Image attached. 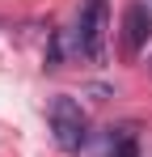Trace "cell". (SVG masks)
<instances>
[{
  "label": "cell",
  "mask_w": 152,
  "mask_h": 157,
  "mask_svg": "<svg viewBox=\"0 0 152 157\" xmlns=\"http://www.w3.org/2000/svg\"><path fill=\"white\" fill-rule=\"evenodd\" d=\"M51 136L63 153H80L89 144V119L76 98H55L51 102Z\"/></svg>",
  "instance_id": "cell-1"
},
{
  "label": "cell",
  "mask_w": 152,
  "mask_h": 157,
  "mask_svg": "<svg viewBox=\"0 0 152 157\" xmlns=\"http://www.w3.org/2000/svg\"><path fill=\"white\" fill-rule=\"evenodd\" d=\"M106 34H110V4L106 0H85L80 21H76V51L93 64H101L106 59Z\"/></svg>",
  "instance_id": "cell-2"
},
{
  "label": "cell",
  "mask_w": 152,
  "mask_h": 157,
  "mask_svg": "<svg viewBox=\"0 0 152 157\" xmlns=\"http://www.w3.org/2000/svg\"><path fill=\"white\" fill-rule=\"evenodd\" d=\"M148 30H152V17H148V4H127V13H123V51L135 59L139 55V47L148 43Z\"/></svg>",
  "instance_id": "cell-3"
},
{
  "label": "cell",
  "mask_w": 152,
  "mask_h": 157,
  "mask_svg": "<svg viewBox=\"0 0 152 157\" xmlns=\"http://www.w3.org/2000/svg\"><path fill=\"white\" fill-rule=\"evenodd\" d=\"M135 153H139V140H135L131 132L110 136V153H106V157H135Z\"/></svg>",
  "instance_id": "cell-4"
}]
</instances>
